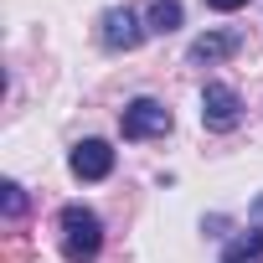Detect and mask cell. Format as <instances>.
Segmentation results:
<instances>
[{
	"instance_id": "cell-9",
	"label": "cell",
	"mask_w": 263,
	"mask_h": 263,
	"mask_svg": "<svg viewBox=\"0 0 263 263\" xmlns=\"http://www.w3.org/2000/svg\"><path fill=\"white\" fill-rule=\"evenodd\" d=\"M0 201H6V222H21V217H26V191H21L16 181L0 186Z\"/></svg>"
},
{
	"instance_id": "cell-8",
	"label": "cell",
	"mask_w": 263,
	"mask_h": 263,
	"mask_svg": "<svg viewBox=\"0 0 263 263\" xmlns=\"http://www.w3.org/2000/svg\"><path fill=\"white\" fill-rule=\"evenodd\" d=\"M222 263H263V232H248V237H237V242L222 253Z\"/></svg>"
},
{
	"instance_id": "cell-4",
	"label": "cell",
	"mask_w": 263,
	"mask_h": 263,
	"mask_svg": "<svg viewBox=\"0 0 263 263\" xmlns=\"http://www.w3.org/2000/svg\"><path fill=\"white\" fill-rule=\"evenodd\" d=\"M145 31H150V26H140V16L129 11V6H114V11H103V21H98V42H103L108 52H135V47L145 42Z\"/></svg>"
},
{
	"instance_id": "cell-1",
	"label": "cell",
	"mask_w": 263,
	"mask_h": 263,
	"mask_svg": "<svg viewBox=\"0 0 263 263\" xmlns=\"http://www.w3.org/2000/svg\"><path fill=\"white\" fill-rule=\"evenodd\" d=\"M62 258L67 263H93L98 258V248H103V222H98V212H88V206H62Z\"/></svg>"
},
{
	"instance_id": "cell-10",
	"label": "cell",
	"mask_w": 263,
	"mask_h": 263,
	"mask_svg": "<svg viewBox=\"0 0 263 263\" xmlns=\"http://www.w3.org/2000/svg\"><path fill=\"white\" fill-rule=\"evenodd\" d=\"M206 6H212V11H242L248 0H206Z\"/></svg>"
},
{
	"instance_id": "cell-3",
	"label": "cell",
	"mask_w": 263,
	"mask_h": 263,
	"mask_svg": "<svg viewBox=\"0 0 263 263\" xmlns=\"http://www.w3.org/2000/svg\"><path fill=\"white\" fill-rule=\"evenodd\" d=\"M201 124L212 129V135L237 129V124H242V98H237V88H227V83H206V88H201Z\"/></svg>"
},
{
	"instance_id": "cell-11",
	"label": "cell",
	"mask_w": 263,
	"mask_h": 263,
	"mask_svg": "<svg viewBox=\"0 0 263 263\" xmlns=\"http://www.w3.org/2000/svg\"><path fill=\"white\" fill-rule=\"evenodd\" d=\"M248 217H253V227H258V232H263V196H258V201H253V206H248Z\"/></svg>"
},
{
	"instance_id": "cell-7",
	"label": "cell",
	"mask_w": 263,
	"mask_h": 263,
	"mask_svg": "<svg viewBox=\"0 0 263 263\" xmlns=\"http://www.w3.org/2000/svg\"><path fill=\"white\" fill-rule=\"evenodd\" d=\"M145 21H150V31H160V36L176 31V26H181V0H155V6L145 11Z\"/></svg>"
},
{
	"instance_id": "cell-5",
	"label": "cell",
	"mask_w": 263,
	"mask_h": 263,
	"mask_svg": "<svg viewBox=\"0 0 263 263\" xmlns=\"http://www.w3.org/2000/svg\"><path fill=\"white\" fill-rule=\"evenodd\" d=\"M72 176L78 181H103L108 171H114V150L103 145V140H83V145H72Z\"/></svg>"
},
{
	"instance_id": "cell-6",
	"label": "cell",
	"mask_w": 263,
	"mask_h": 263,
	"mask_svg": "<svg viewBox=\"0 0 263 263\" xmlns=\"http://www.w3.org/2000/svg\"><path fill=\"white\" fill-rule=\"evenodd\" d=\"M237 47H242L237 31H206V36L191 42V62H222V57H232Z\"/></svg>"
},
{
	"instance_id": "cell-2",
	"label": "cell",
	"mask_w": 263,
	"mask_h": 263,
	"mask_svg": "<svg viewBox=\"0 0 263 263\" xmlns=\"http://www.w3.org/2000/svg\"><path fill=\"white\" fill-rule=\"evenodd\" d=\"M171 108L160 103V98H135L124 108V119H119V129H124V140H160V135H171Z\"/></svg>"
}]
</instances>
